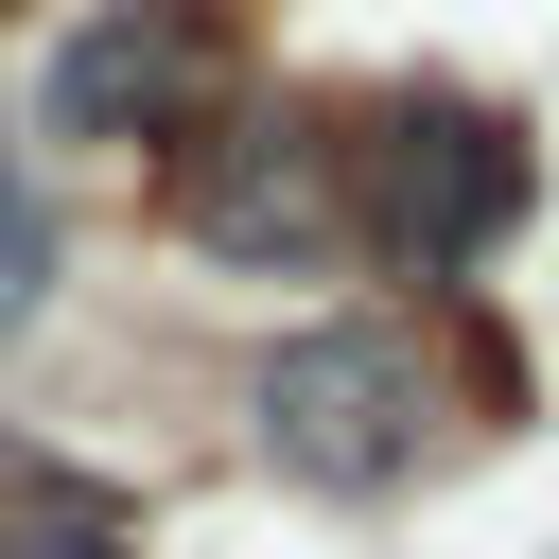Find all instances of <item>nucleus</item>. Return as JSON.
I'll return each mask as SVG.
<instances>
[{
    "instance_id": "1",
    "label": "nucleus",
    "mask_w": 559,
    "mask_h": 559,
    "mask_svg": "<svg viewBox=\"0 0 559 559\" xmlns=\"http://www.w3.org/2000/svg\"><path fill=\"white\" fill-rule=\"evenodd\" d=\"M524 210H542V157H524V122L489 87H384L367 105V140H349V245L367 262L454 297V280H489L524 245Z\"/></svg>"
},
{
    "instance_id": "2",
    "label": "nucleus",
    "mask_w": 559,
    "mask_h": 559,
    "mask_svg": "<svg viewBox=\"0 0 559 559\" xmlns=\"http://www.w3.org/2000/svg\"><path fill=\"white\" fill-rule=\"evenodd\" d=\"M245 437H262L280 489L384 507V489L437 454V349H419L402 314H314V332H280V349L245 367Z\"/></svg>"
},
{
    "instance_id": "3",
    "label": "nucleus",
    "mask_w": 559,
    "mask_h": 559,
    "mask_svg": "<svg viewBox=\"0 0 559 559\" xmlns=\"http://www.w3.org/2000/svg\"><path fill=\"white\" fill-rule=\"evenodd\" d=\"M175 227L210 245V262H245V280H314V262H349V122L332 105H262V87H227L192 140H175Z\"/></svg>"
},
{
    "instance_id": "4",
    "label": "nucleus",
    "mask_w": 559,
    "mask_h": 559,
    "mask_svg": "<svg viewBox=\"0 0 559 559\" xmlns=\"http://www.w3.org/2000/svg\"><path fill=\"white\" fill-rule=\"evenodd\" d=\"M227 87H245V0H87L35 70V122L105 157H175Z\"/></svg>"
},
{
    "instance_id": "5",
    "label": "nucleus",
    "mask_w": 559,
    "mask_h": 559,
    "mask_svg": "<svg viewBox=\"0 0 559 559\" xmlns=\"http://www.w3.org/2000/svg\"><path fill=\"white\" fill-rule=\"evenodd\" d=\"M35 297H52V192H35V157L0 122V332H35Z\"/></svg>"
},
{
    "instance_id": "6",
    "label": "nucleus",
    "mask_w": 559,
    "mask_h": 559,
    "mask_svg": "<svg viewBox=\"0 0 559 559\" xmlns=\"http://www.w3.org/2000/svg\"><path fill=\"white\" fill-rule=\"evenodd\" d=\"M0 559H140V542H122L87 489H17V507H0Z\"/></svg>"
}]
</instances>
